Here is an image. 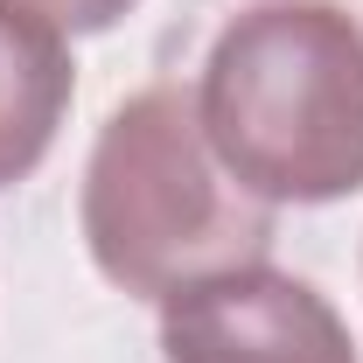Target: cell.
Instances as JSON below:
<instances>
[{"label":"cell","mask_w":363,"mask_h":363,"mask_svg":"<svg viewBox=\"0 0 363 363\" xmlns=\"http://www.w3.org/2000/svg\"><path fill=\"white\" fill-rule=\"evenodd\" d=\"M161 357L168 363H357L350 321L308 279L245 259L203 272L161 301Z\"/></svg>","instance_id":"3957f363"},{"label":"cell","mask_w":363,"mask_h":363,"mask_svg":"<svg viewBox=\"0 0 363 363\" xmlns=\"http://www.w3.org/2000/svg\"><path fill=\"white\" fill-rule=\"evenodd\" d=\"M70 91H77L70 49L0 14V189L43 168V154L56 147V126L70 112Z\"/></svg>","instance_id":"277c9868"},{"label":"cell","mask_w":363,"mask_h":363,"mask_svg":"<svg viewBox=\"0 0 363 363\" xmlns=\"http://www.w3.org/2000/svg\"><path fill=\"white\" fill-rule=\"evenodd\" d=\"M77 224L91 266L119 294L168 301L203 272L259 259L272 238V210L224 175V161L203 140L196 98L175 84H147L98 126Z\"/></svg>","instance_id":"7a4b0ae2"},{"label":"cell","mask_w":363,"mask_h":363,"mask_svg":"<svg viewBox=\"0 0 363 363\" xmlns=\"http://www.w3.org/2000/svg\"><path fill=\"white\" fill-rule=\"evenodd\" d=\"M196 119L252 203H342L363 189V21L335 0H252L210 43Z\"/></svg>","instance_id":"6da1fadb"},{"label":"cell","mask_w":363,"mask_h":363,"mask_svg":"<svg viewBox=\"0 0 363 363\" xmlns=\"http://www.w3.org/2000/svg\"><path fill=\"white\" fill-rule=\"evenodd\" d=\"M126 7H133V0H0V14H14V21L43 28V35H56V43L119 28V21H126Z\"/></svg>","instance_id":"5b68a950"}]
</instances>
